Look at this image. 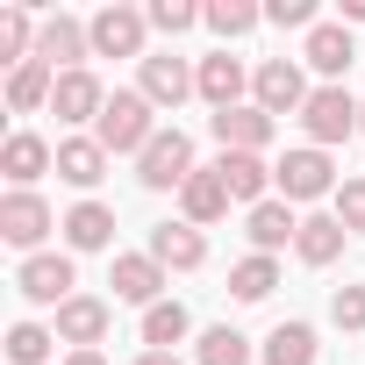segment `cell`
<instances>
[{"label":"cell","mask_w":365,"mask_h":365,"mask_svg":"<svg viewBox=\"0 0 365 365\" xmlns=\"http://www.w3.org/2000/svg\"><path fill=\"white\" fill-rule=\"evenodd\" d=\"M93 136H101V150H108V158H115V150H136V158H143V143L158 136L150 101H143V93H108V108H101Z\"/></svg>","instance_id":"6da1fadb"},{"label":"cell","mask_w":365,"mask_h":365,"mask_svg":"<svg viewBox=\"0 0 365 365\" xmlns=\"http://www.w3.org/2000/svg\"><path fill=\"white\" fill-rule=\"evenodd\" d=\"M201 165H194V143H187V129H158L150 143H143V158H136V179L150 194H165V187H187Z\"/></svg>","instance_id":"7a4b0ae2"},{"label":"cell","mask_w":365,"mask_h":365,"mask_svg":"<svg viewBox=\"0 0 365 365\" xmlns=\"http://www.w3.org/2000/svg\"><path fill=\"white\" fill-rule=\"evenodd\" d=\"M358 108H365V101H351L344 86H315V93H308V108H301L308 143H315V150H329V143L358 136Z\"/></svg>","instance_id":"3957f363"},{"label":"cell","mask_w":365,"mask_h":365,"mask_svg":"<svg viewBox=\"0 0 365 365\" xmlns=\"http://www.w3.org/2000/svg\"><path fill=\"white\" fill-rule=\"evenodd\" d=\"M272 187H279V201H322V194H336V172L315 143H301L272 165Z\"/></svg>","instance_id":"277c9868"},{"label":"cell","mask_w":365,"mask_h":365,"mask_svg":"<svg viewBox=\"0 0 365 365\" xmlns=\"http://www.w3.org/2000/svg\"><path fill=\"white\" fill-rule=\"evenodd\" d=\"M15 287H22V301H36V308H65L79 279H72V258H65V251H36V258H22Z\"/></svg>","instance_id":"5b68a950"},{"label":"cell","mask_w":365,"mask_h":365,"mask_svg":"<svg viewBox=\"0 0 365 365\" xmlns=\"http://www.w3.org/2000/svg\"><path fill=\"white\" fill-rule=\"evenodd\" d=\"M251 93H258L265 115H301V108H308V79H301L294 58H265V65L251 72Z\"/></svg>","instance_id":"8992f818"},{"label":"cell","mask_w":365,"mask_h":365,"mask_svg":"<svg viewBox=\"0 0 365 365\" xmlns=\"http://www.w3.org/2000/svg\"><path fill=\"white\" fill-rule=\"evenodd\" d=\"M143 29H150V15H136V8H101V15L86 22L93 58H136V51H143Z\"/></svg>","instance_id":"52a82bcc"},{"label":"cell","mask_w":365,"mask_h":365,"mask_svg":"<svg viewBox=\"0 0 365 365\" xmlns=\"http://www.w3.org/2000/svg\"><path fill=\"white\" fill-rule=\"evenodd\" d=\"M150 108H179L187 93H201V72H187V58H143V86H136Z\"/></svg>","instance_id":"ba28073f"},{"label":"cell","mask_w":365,"mask_h":365,"mask_svg":"<svg viewBox=\"0 0 365 365\" xmlns=\"http://www.w3.org/2000/svg\"><path fill=\"white\" fill-rule=\"evenodd\" d=\"M51 230H58V222H51L43 194H8V201H0V237H8L15 251H36Z\"/></svg>","instance_id":"9c48e42d"},{"label":"cell","mask_w":365,"mask_h":365,"mask_svg":"<svg viewBox=\"0 0 365 365\" xmlns=\"http://www.w3.org/2000/svg\"><path fill=\"white\" fill-rule=\"evenodd\" d=\"M108 287H115V301H136V308H158V294H165V265H158L150 251H129V258H115Z\"/></svg>","instance_id":"30bf717a"},{"label":"cell","mask_w":365,"mask_h":365,"mask_svg":"<svg viewBox=\"0 0 365 365\" xmlns=\"http://www.w3.org/2000/svg\"><path fill=\"white\" fill-rule=\"evenodd\" d=\"M51 165H58V150H51L43 136H29V129H15V136H8V150H0V172L15 179V194H29Z\"/></svg>","instance_id":"8fae6325"},{"label":"cell","mask_w":365,"mask_h":365,"mask_svg":"<svg viewBox=\"0 0 365 365\" xmlns=\"http://www.w3.org/2000/svg\"><path fill=\"white\" fill-rule=\"evenodd\" d=\"M58 179H65V187H79V194H93L101 179H108L101 136H65V143H58Z\"/></svg>","instance_id":"7c38bea8"},{"label":"cell","mask_w":365,"mask_h":365,"mask_svg":"<svg viewBox=\"0 0 365 365\" xmlns=\"http://www.w3.org/2000/svg\"><path fill=\"white\" fill-rule=\"evenodd\" d=\"M244 86H251V72L230 58V51H215V58H201V101L215 108V115H230V108H244Z\"/></svg>","instance_id":"4fadbf2b"},{"label":"cell","mask_w":365,"mask_h":365,"mask_svg":"<svg viewBox=\"0 0 365 365\" xmlns=\"http://www.w3.org/2000/svg\"><path fill=\"white\" fill-rule=\"evenodd\" d=\"M208 129H215V143H222V150H251V158L272 143V115H265L258 101H251V108H230V115H215Z\"/></svg>","instance_id":"5bb4252c"},{"label":"cell","mask_w":365,"mask_h":365,"mask_svg":"<svg viewBox=\"0 0 365 365\" xmlns=\"http://www.w3.org/2000/svg\"><path fill=\"white\" fill-rule=\"evenodd\" d=\"M215 172H222L230 201H251V208H265V187H272V165H265V158H251V150H222V158H215Z\"/></svg>","instance_id":"9a60e30c"},{"label":"cell","mask_w":365,"mask_h":365,"mask_svg":"<svg viewBox=\"0 0 365 365\" xmlns=\"http://www.w3.org/2000/svg\"><path fill=\"white\" fill-rule=\"evenodd\" d=\"M86 51H93V36H86L72 15H51V22L36 29V58H43V65H65V72H79V58H86Z\"/></svg>","instance_id":"2e32d148"},{"label":"cell","mask_w":365,"mask_h":365,"mask_svg":"<svg viewBox=\"0 0 365 365\" xmlns=\"http://www.w3.org/2000/svg\"><path fill=\"white\" fill-rule=\"evenodd\" d=\"M301 58H308V65H315V72H322V79L336 86V79L351 72V58H358V51H351V29H344V22H315V29H308V51H301Z\"/></svg>","instance_id":"e0dca14e"},{"label":"cell","mask_w":365,"mask_h":365,"mask_svg":"<svg viewBox=\"0 0 365 365\" xmlns=\"http://www.w3.org/2000/svg\"><path fill=\"white\" fill-rule=\"evenodd\" d=\"M51 108H58V122H101L108 93H101V79H93V72H58Z\"/></svg>","instance_id":"ac0fdd59"},{"label":"cell","mask_w":365,"mask_h":365,"mask_svg":"<svg viewBox=\"0 0 365 365\" xmlns=\"http://www.w3.org/2000/svg\"><path fill=\"white\" fill-rule=\"evenodd\" d=\"M58 336H65L72 351H93V344L108 336V301H93V294H72V301L58 308Z\"/></svg>","instance_id":"d6986e66"},{"label":"cell","mask_w":365,"mask_h":365,"mask_svg":"<svg viewBox=\"0 0 365 365\" xmlns=\"http://www.w3.org/2000/svg\"><path fill=\"white\" fill-rule=\"evenodd\" d=\"M150 258H158L165 272H194V265L208 258V244H201L194 222H165V230H150Z\"/></svg>","instance_id":"ffe728a7"},{"label":"cell","mask_w":365,"mask_h":365,"mask_svg":"<svg viewBox=\"0 0 365 365\" xmlns=\"http://www.w3.org/2000/svg\"><path fill=\"white\" fill-rule=\"evenodd\" d=\"M179 201H187V222H194V230L230 215V187H222V172H215V165H201L187 187H179Z\"/></svg>","instance_id":"44dd1931"},{"label":"cell","mask_w":365,"mask_h":365,"mask_svg":"<svg viewBox=\"0 0 365 365\" xmlns=\"http://www.w3.org/2000/svg\"><path fill=\"white\" fill-rule=\"evenodd\" d=\"M58 230H65V244H72V251H108V244H115V208L79 201V208H72Z\"/></svg>","instance_id":"7402d4cb"},{"label":"cell","mask_w":365,"mask_h":365,"mask_svg":"<svg viewBox=\"0 0 365 365\" xmlns=\"http://www.w3.org/2000/svg\"><path fill=\"white\" fill-rule=\"evenodd\" d=\"M58 93V65H43V58H29V65H15L8 72V108L15 115H29V108H43Z\"/></svg>","instance_id":"603a6c76"},{"label":"cell","mask_w":365,"mask_h":365,"mask_svg":"<svg viewBox=\"0 0 365 365\" xmlns=\"http://www.w3.org/2000/svg\"><path fill=\"white\" fill-rule=\"evenodd\" d=\"M301 237V215H294V201H265V208H251V244L272 258V251H287Z\"/></svg>","instance_id":"cb8c5ba5"},{"label":"cell","mask_w":365,"mask_h":365,"mask_svg":"<svg viewBox=\"0 0 365 365\" xmlns=\"http://www.w3.org/2000/svg\"><path fill=\"white\" fill-rule=\"evenodd\" d=\"M344 237H351V230H344L336 215H308L301 237H294V251H301V265H329V258L344 251Z\"/></svg>","instance_id":"d4e9b609"},{"label":"cell","mask_w":365,"mask_h":365,"mask_svg":"<svg viewBox=\"0 0 365 365\" xmlns=\"http://www.w3.org/2000/svg\"><path fill=\"white\" fill-rule=\"evenodd\" d=\"M272 287H279V265H272L265 251H251V258L230 265V294H237V301H265Z\"/></svg>","instance_id":"484cf974"},{"label":"cell","mask_w":365,"mask_h":365,"mask_svg":"<svg viewBox=\"0 0 365 365\" xmlns=\"http://www.w3.org/2000/svg\"><path fill=\"white\" fill-rule=\"evenodd\" d=\"M265 365H315V329L308 322H279L265 336Z\"/></svg>","instance_id":"4316f807"},{"label":"cell","mask_w":365,"mask_h":365,"mask_svg":"<svg viewBox=\"0 0 365 365\" xmlns=\"http://www.w3.org/2000/svg\"><path fill=\"white\" fill-rule=\"evenodd\" d=\"M201 22H208L215 36H251V29L265 22V8H251V0H215V8H201Z\"/></svg>","instance_id":"83f0119b"},{"label":"cell","mask_w":365,"mask_h":365,"mask_svg":"<svg viewBox=\"0 0 365 365\" xmlns=\"http://www.w3.org/2000/svg\"><path fill=\"white\" fill-rule=\"evenodd\" d=\"M179 336H187V308H179V301L143 308V344H150V351H172Z\"/></svg>","instance_id":"f1b7e54d"},{"label":"cell","mask_w":365,"mask_h":365,"mask_svg":"<svg viewBox=\"0 0 365 365\" xmlns=\"http://www.w3.org/2000/svg\"><path fill=\"white\" fill-rule=\"evenodd\" d=\"M194 365H251V336L222 322V329H208V336H201V358H194Z\"/></svg>","instance_id":"f546056e"},{"label":"cell","mask_w":365,"mask_h":365,"mask_svg":"<svg viewBox=\"0 0 365 365\" xmlns=\"http://www.w3.org/2000/svg\"><path fill=\"white\" fill-rule=\"evenodd\" d=\"M51 344H58V329H43V322H15V329H8V358H15V365H43Z\"/></svg>","instance_id":"4dcf8cb0"},{"label":"cell","mask_w":365,"mask_h":365,"mask_svg":"<svg viewBox=\"0 0 365 365\" xmlns=\"http://www.w3.org/2000/svg\"><path fill=\"white\" fill-rule=\"evenodd\" d=\"M0 58L8 65H29L36 51H29V8H8L0 15Z\"/></svg>","instance_id":"1f68e13d"},{"label":"cell","mask_w":365,"mask_h":365,"mask_svg":"<svg viewBox=\"0 0 365 365\" xmlns=\"http://www.w3.org/2000/svg\"><path fill=\"white\" fill-rule=\"evenodd\" d=\"M329 322L336 329H365V287H336L329 294Z\"/></svg>","instance_id":"d6a6232c"},{"label":"cell","mask_w":365,"mask_h":365,"mask_svg":"<svg viewBox=\"0 0 365 365\" xmlns=\"http://www.w3.org/2000/svg\"><path fill=\"white\" fill-rule=\"evenodd\" d=\"M194 22H201V8H194V0H158V8H150V29H165V36L194 29Z\"/></svg>","instance_id":"836d02e7"},{"label":"cell","mask_w":365,"mask_h":365,"mask_svg":"<svg viewBox=\"0 0 365 365\" xmlns=\"http://www.w3.org/2000/svg\"><path fill=\"white\" fill-rule=\"evenodd\" d=\"M336 222L365 230V179H344V187H336Z\"/></svg>","instance_id":"e575fe53"},{"label":"cell","mask_w":365,"mask_h":365,"mask_svg":"<svg viewBox=\"0 0 365 365\" xmlns=\"http://www.w3.org/2000/svg\"><path fill=\"white\" fill-rule=\"evenodd\" d=\"M265 22H279V29H315V0H272Z\"/></svg>","instance_id":"d590c367"},{"label":"cell","mask_w":365,"mask_h":365,"mask_svg":"<svg viewBox=\"0 0 365 365\" xmlns=\"http://www.w3.org/2000/svg\"><path fill=\"white\" fill-rule=\"evenodd\" d=\"M65 365H108V358H101V351H72Z\"/></svg>","instance_id":"8d00e7d4"},{"label":"cell","mask_w":365,"mask_h":365,"mask_svg":"<svg viewBox=\"0 0 365 365\" xmlns=\"http://www.w3.org/2000/svg\"><path fill=\"white\" fill-rule=\"evenodd\" d=\"M136 365H179V358H172V351H143Z\"/></svg>","instance_id":"74e56055"},{"label":"cell","mask_w":365,"mask_h":365,"mask_svg":"<svg viewBox=\"0 0 365 365\" xmlns=\"http://www.w3.org/2000/svg\"><path fill=\"white\" fill-rule=\"evenodd\" d=\"M358 129H365V108H358Z\"/></svg>","instance_id":"f35d334b"}]
</instances>
